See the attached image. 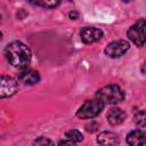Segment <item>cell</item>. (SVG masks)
Wrapping results in <instances>:
<instances>
[{"label":"cell","mask_w":146,"mask_h":146,"mask_svg":"<svg viewBox=\"0 0 146 146\" xmlns=\"http://www.w3.org/2000/svg\"><path fill=\"white\" fill-rule=\"evenodd\" d=\"M7 60L17 68H26L31 62L32 55L30 48L21 41L10 42L5 50Z\"/></svg>","instance_id":"obj_1"},{"label":"cell","mask_w":146,"mask_h":146,"mask_svg":"<svg viewBox=\"0 0 146 146\" xmlns=\"http://www.w3.org/2000/svg\"><path fill=\"white\" fill-rule=\"evenodd\" d=\"M96 97L104 105L117 104L124 99V91L116 84H108L99 89L96 94Z\"/></svg>","instance_id":"obj_2"},{"label":"cell","mask_w":146,"mask_h":146,"mask_svg":"<svg viewBox=\"0 0 146 146\" xmlns=\"http://www.w3.org/2000/svg\"><path fill=\"white\" fill-rule=\"evenodd\" d=\"M104 106L105 105L97 98L96 99H88L78 110L76 116L79 119H92V117L97 116L102 112Z\"/></svg>","instance_id":"obj_3"},{"label":"cell","mask_w":146,"mask_h":146,"mask_svg":"<svg viewBox=\"0 0 146 146\" xmlns=\"http://www.w3.org/2000/svg\"><path fill=\"white\" fill-rule=\"evenodd\" d=\"M128 38L138 47H141L146 42V21L140 18L127 32Z\"/></svg>","instance_id":"obj_4"},{"label":"cell","mask_w":146,"mask_h":146,"mask_svg":"<svg viewBox=\"0 0 146 146\" xmlns=\"http://www.w3.org/2000/svg\"><path fill=\"white\" fill-rule=\"evenodd\" d=\"M130 48V43L125 40H116L108 43L105 48V54L111 58H117L124 55Z\"/></svg>","instance_id":"obj_5"},{"label":"cell","mask_w":146,"mask_h":146,"mask_svg":"<svg viewBox=\"0 0 146 146\" xmlns=\"http://www.w3.org/2000/svg\"><path fill=\"white\" fill-rule=\"evenodd\" d=\"M18 89V84L17 82L7 75H1L0 79V96L1 98H6V97H10L14 94H16Z\"/></svg>","instance_id":"obj_6"},{"label":"cell","mask_w":146,"mask_h":146,"mask_svg":"<svg viewBox=\"0 0 146 146\" xmlns=\"http://www.w3.org/2000/svg\"><path fill=\"white\" fill-rule=\"evenodd\" d=\"M80 35H81V40L84 43H92V42L98 41L103 36V31L99 29H96V27L87 26L81 30Z\"/></svg>","instance_id":"obj_7"},{"label":"cell","mask_w":146,"mask_h":146,"mask_svg":"<svg viewBox=\"0 0 146 146\" xmlns=\"http://www.w3.org/2000/svg\"><path fill=\"white\" fill-rule=\"evenodd\" d=\"M18 79L22 81L24 84L33 86L40 81V75L36 71L30 70V68H24L18 73Z\"/></svg>","instance_id":"obj_8"},{"label":"cell","mask_w":146,"mask_h":146,"mask_svg":"<svg viewBox=\"0 0 146 146\" xmlns=\"http://www.w3.org/2000/svg\"><path fill=\"white\" fill-rule=\"evenodd\" d=\"M98 144L102 146H116L120 143L119 136L112 131H103L97 137Z\"/></svg>","instance_id":"obj_9"},{"label":"cell","mask_w":146,"mask_h":146,"mask_svg":"<svg viewBox=\"0 0 146 146\" xmlns=\"http://www.w3.org/2000/svg\"><path fill=\"white\" fill-rule=\"evenodd\" d=\"M127 143L129 146H143L146 144V132L143 130H133L128 133Z\"/></svg>","instance_id":"obj_10"},{"label":"cell","mask_w":146,"mask_h":146,"mask_svg":"<svg viewBox=\"0 0 146 146\" xmlns=\"http://www.w3.org/2000/svg\"><path fill=\"white\" fill-rule=\"evenodd\" d=\"M125 119V113L117 107L111 108L107 113V121L112 124V125H119L121 124Z\"/></svg>","instance_id":"obj_11"},{"label":"cell","mask_w":146,"mask_h":146,"mask_svg":"<svg viewBox=\"0 0 146 146\" xmlns=\"http://www.w3.org/2000/svg\"><path fill=\"white\" fill-rule=\"evenodd\" d=\"M133 123L137 127H146V111H139L133 116Z\"/></svg>","instance_id":"obj_12"},{"label":"cell","mask_w":146,"mask_h":146,"mask_svg":"<svg viewBox=\"0 0 146 146\" xmlns=\"http://www.w3.org/2000/svg\"><path fill=\"white\" fill-rule=\"evenodd\" d=\"M65 136L67 137V139H71V140H73V141H82V140H83L82 133H81L79 130H76V129H72V130L66 131Z\"/></svg>","instance_id":"obj_13"},{"label":"cell","mask_w":146,"mask_h":146,"mask_svg":"<svg viewBox=\"0 0 146 146\" xmlns=\"http://www.w3.org/2000/svg\"><path fill=\"white\" fill-rule=\"evenodd\" d=\"M33 146H55V144L47 137H39L33 140Z\"/></svg>","instance_id":"obj_14"},{"label":"cell","mask_w":146,"mask_h":146,"mask_svg":"<svg viewBox=\"0 0 146 146\" xmlns=\"http://www.w3.org/2000/svg\"><path fill=\"white\" fill-rule=\"evenodd\" d=\"M32 3L40 6V7H43V8H49V9L55 8V7L60 5L59 1H36V2H32Z\"/></svg>","instance_id":"obj_15"},{"label":"cell","mask_w":146,"mask_h":146,"mask_svg":"<svg viewBox=\"0 0 146 146\" xmlns=\"http://www.w3.org/2000/svg\"><path fill=\"white\" fill-rule=\"evenodd\" d=\"M86 129H87V131H89V132H95V131L98 129V124H97L96 122H91V123H89V124L86 125Z\"/></svg>","instance_id":"obj_16"},{"label":"cell","mask_w":146,"mask_h":146,"mask_svg":"<svg viewBox=\"0 0 146 146\" xmlns=\"http://www.w3.org/2000/svg\"><path fill=\"white\" fill-rule=\"evenodd\" d=\"M58 146H76V144L71 139H66V140H62Z\"/></svg>","instance_id":"obj_17"},{"label":"cell","mask_w":146,"mask_h":146,"mask_svg":"<svg viewBox=\"0 0 146 146\" xmlns=\"http://www.w3.org/2000/svg\"><path fill=\"white\" fill-rule=\"evenodd\" d=\"M141 72H143L144 74H146V62L141 65Z\"/></svg>","instance_id":"obj_18"},{"label":"cell","mask_w":146,"mask_h":146,"mask_svg":"<svg viewBox=\"0 0 146 146\" xmlns=\"http://www.w3.org/2000/svg\"><path fill=\"white\" fill-rule=\"evenodd\" d=\"M70 16L72 17V19H74L73 17H76V16H78V14H76V13H71V14H70Z\"/></svg>","instance_id":"obj_19"}]
</instances>
